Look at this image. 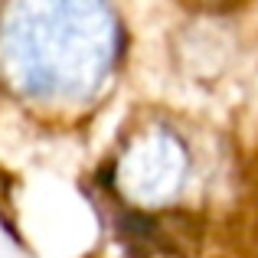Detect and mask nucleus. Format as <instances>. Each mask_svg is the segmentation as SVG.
Masks as SVG:
<instances>
[{
    "mask_svg": "<svg viewBox=\"0 0 258 258\" xmlns=\"http://www.w3.org/2000/svg\"><path fill=\"white\" fill-rule=\"evenodd\" d=\"M118 56L121 23L108 0H7L0 10V79L26 101L85 105Z\"/></svg>",
    "mask_w": 258,
    "mask_h": 258,
    "instance_id": "nucleus-1",
    "label": "nucleus"
},
{
    "mask_svg": "<svg viewBox=\"0 0 258 258\" xmlns=\"http://www.w3.org/2000/svg\"><path fill=\"white\" fill-rule=\"evenodd\" d=\"M189 176V151L164 124L134 131L111 164V189L131 213H164Z\"/></svg>",
    "mask_w": 258,
    "mask_h": 258,
    "instance_id": "nucleus-2",
    "label": "nucleus"
},
{
    "mask_svg": "<svg viewBox=\"0 0 258 258\" xmlns=\"http://www.w3.org/2000/svg\"><path fill=\"white\" fill-rule=\"evenodd\" d=\"M176 4L193 13H232V10H242L248 0H176Z\"/></svg>",
    "mask_w": 258,
    "mask_h": 258,
    "instance_id": "nucleus-3",
    "label": "nucleus"
}]
</instances>
